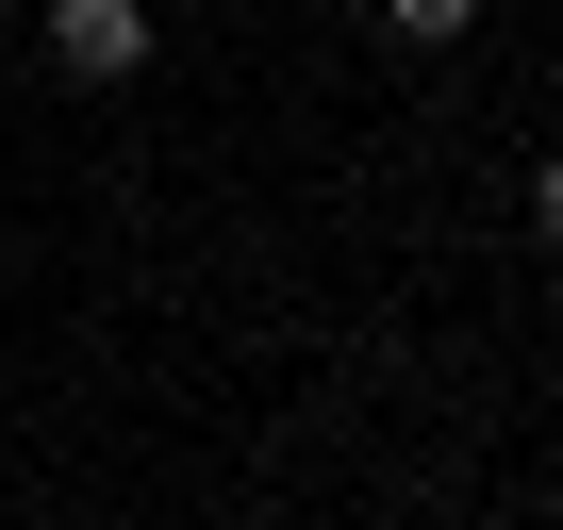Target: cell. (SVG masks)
<instances>
[{"label": "cell", "mask_w": 563, "mask_h": 530, "mask_svg": "<svg viewBox=\"0 0 563 530\" xmlns=\"http://www.w3.org/2000/svg\"><path fill=\"white\" fill-rule=\"evenodd\" d=\"M530 232H547V249H563V150H547V166H530Z\"/></svg>", "instance_id": "3"}, {"label": "cell", "mask_w": 563, "mask_h": 530, "mask_svg": "<svg viewBox=\"0 0 563 530\" xmlns=\"http://www.w3.org/2000/svg\"><path fill=\"white\" fill-rule=\"evenodd\" d=\"M51 67L67 84H133L150 67V0H51Z\"/></svg>", "instance_id": "1"}, {"label": "cell", "mask_w": 563, "mask_h": 530, "mask_svg": "<svg viewBox=\"0 0 563 530\" xmlns=\"http://www.w3.org/2000/svg\"><path fill=\"white\" fill-rule=\"evenodd\" d=\"M464 18H481V0H382V34H398V51H448Z\"/></svg>", "instance_id": "2"}]
</instances>
